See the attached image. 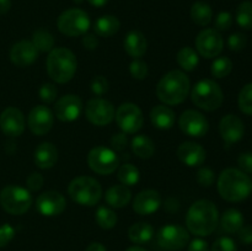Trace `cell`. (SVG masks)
Returning a JSON list of instances; mask_svg holds the SVG:
<instances>
[{
  "label": "cell",
  "mask_w": 252,
  "mask_h": 251,
  "mask_svg": "<svg viewBox=\"0 0 252 251\" xmlns=\"http://www.w3.org/2000/svg\"><path fill=\"white\" fill-rule=\"evenodd\" d=\"M218 208L208 199H199L194 202L187 212V229L189 233L197 236L211 235L218 226Z\"/></svg>",
  "instance_id": "1"
},
{
  "label": "cell",
  "mask_w": 252,
  "mask_h": 251,
  "mask_svg": "<svg viewBox=\"0 0 252 251\" xmlns=\"http://www.w3.org/2000/svg\"><path fill=\"white\" fill-rule=\"evenodd\" d=\"M218 192L228 202L244 201L252 192V181L241 170L229 167L219 175Z\"/></svg>",
  "instance_id": "2"
},
{
  "label": "cell",
  "mask_w": 252,
  "mask_h": 251,
  "mask_svg": "<svg viewBox=\"0 0 252 251\" xmlns=\"http://www.w3.org/2000/svg\"><path fill=\"white\" fill-rule=\"evenodd\" d=\"M191 83L184 71L171 70L165 74L157 86V95L165 105L175 106L184 102L189 94Z\"/></svg>",
  "instance_id": "3"
},
{
  "label": "cell",
  "mask_w": 252,
  "mask_h": 251,
  "mask_svg": "<svg viewBox=\"0 0 252 251\" xmlns=\"http://www.w3.org/2000/svg\"><path fill=\"white\" fill-rule=\"evenodd\" d=\"M47 73L58 84H65L74 78L78 69L76 57L70 49L58 47L53 48L47 57Z\"/></svg>",
  "instance_id": "4"
},
{
  "label": "cell",
  "mask_w": 252,
  "mask_h": 251,
  "mask_svg": "<svg viewBox=\"0 0 252 251\" xmlns=\"http://www.w3.org/2000/svg\"><path fill=\"white\" fill-rule=\"evenodd\" d=\"M68 193L75 203L85 207H94L102 197V187L94 177L79 176L69 184Z\"/></svg>",
  "instance_id": "5"
},
{
  "label": "cell",
  "mask_w": 252,
  "mask_h": 251,
  "mask_svg": "<svg viewBox=\"0 0 252 251\" xmlns=\"http://www.w3.org/2000/svg\"><path fill=\"white\" fill-rule=\"evenodd\" d=\"M191 100L198 108L204 111L218 110L224 101L220 86L212 79L199 80L191 90Z\"/></svg>",
  "instance_id": "6"
},
{
  "label": "cell",
  "mask_w": 252,
  "mask_h": 251,
  "mask_svg": "<svg viewBox=\"0 0 252 251\" xmlns=\"http://www.w3.org/2000/svg\"><path fill=\"white\" fill-rule=\"evenodd\" d=\"M0 204L7 213L12 216H21L31 207L32 194L25 187L9 185L0 192Z\"/></svg>",
  "instance_id": "7"
},
{
  "label": "cell",
  "mask_w": 252,
  "mask_h": 251,
  "mask_svg": "<svg viewBox=\"0 0 252 251\" xmlns=\"http://www.w3.org/2000/svg\"><path fill=\"white\" fill-rule=\"evenodd\" d=\"M90 17L84 10L68 9L62 12L61 16L58 17V30L63 34L69 37L83 36L90 29Z\"/></svg>",
  "instance_id": "8"
},
{
  "label": "cell",
  "mask_w": 252,
  "mask_h": 251,
  "mask_svg": "<svg viewBox=\"0 0 252 251\" xmlns=\"http://www.w3.org/2000/svg\"><path fill=\"white\" fill-rule=\"evenodd\" d=\"M88 164L98 175H110L117 170L120 159L115 150L106 147H95L88 155Z\"/></svg>",
  "instance_id": "9"
},
{
  "label": "cell",
  "mask_w": 252,
  "mask_h": 251,
  "mask_svg": "<svg viewBox=\"0 0 252 251\" xmlns=\"http://www.w3.org/2000/svg\"><path fill=\"white\" fill-rule=\"evenodd\" d=\"M115 118L118 127L126 134L137 133L143 127V123H144L142 110L132 102L122 103L116 111Z\"/></svg>",
  "instance_id": "10"
},
{
  "label": "cell",
  "mask_w": 252,
  "mask_h": 251,
  "mask_svg": "<svg viewBox=\"0 0 252 251\" xmlns=\"http://www.w3.org/2000/svg\"><path fill=\"white\" fill-rule=\"evenodd\" d=\"M158 244L169 251H177L184 249L189 241V230L177 224H167L162 226L157 235Z\"/></svg>",
  "instance_id": "11"
},
{
  "label": "cell",
  "mask_w": 252,
  "mask_h": 251,
  "mask_svg": "<svg viewBox=\"0 0 252 251\" xmlns=\"http://www.w3.org/2000/svg\"><path fill=\"white\" fill-rule=\"evenodd\" d=\"M116 115L115 107L110 101L101 97L91 98L88 101L85 107V116L90 123L95 126L110 125Z\"/></svg>",
  "instance_id": "12"
},
{
  "label": "cell",
  "mask_w": 252,
  "mask_h": 251,
  "mask_svg": "<svg viewBox=\"0 0 252 251\" xmlns=\"http://www.w3.org/2000/svg\"><path fill=\"white\" fill-rule=\"evenodd\" d=\"M224 47L223 37L216 29H206L196 37V49L202 57L212 59L221 53Z\"/></svg>",
  "instance_id": "13"
},
{
  "label": "cell",
  "mask_w": 252,
  "mask_h": 251,
  "mask_svg": "<svg viewBox=\"0 0 252 251\" xmlns=\"http://www.w3.org/2000/svg\"><path fill=\"white\" fill-rule=\"evenodd\" d=\"M179 127L189 137L202 138L208 133V120L201 112L186 110L179 118Z\"/></svg>",
  "instance_id": "14"
},
{
  "label": "cell",
  "mask_w": 252,
  "mask_h": 251,
  "mask_svg": "<svg viewBox=\"0 0 252 251\" xmlns=\"http://www.w3.org/2000/svg\"><path fill=\"white\" fill-rule=\"evenodd\" d=\"M54 123V115L51 108L44 105L34 106L29 113L27 125L34 135H44L52 129Z\"/></svg>",
  "instance_id": "15"
},
{
  "label": "cell",
  "mask_w": 252,
  "mask_h": 251,
  "mask_svg": "<svg viewBox=\"0 0 252 251\" xmlns=\"http://www.w3.org/2000/svg\"><path fill=\"white\" fill-rule=\"evenodd\" d=\"M66 201L61 192L47 191L39 194L36 201V209L44 217H56L64 212Z\"/></svg>",
  "instance_id": "16"
},
{
  "label": "cell",
  "mask_w": 252,
  "mask_h": 251,
  "mask_svg": "<svg viewBox=\"0 0 252 251\" xmlns=\"http://www.w3.org/2000/svg\"><path fill=\"white\" fill-rule=\"evenodd\" d=\"M26 127L24 113L16 107H7L0 115V128L7 137H19Z\"/></svg>",
  "instance_id": "17"
},
{
  "label": "cell",
  "mask_w": 252,
  "mask_h": 251,
  "mask_svg": "<svg viewBox=\"0 0 252 251\" xmlns=\"http://www.w3.org/2000/svg\"><path fill=\"white\" fill-rule=\"evenodd\" d=\"M83 111V101L76 95H65L57 101L54 115L62 122H73L78 120Z\"/></svg>",
  "instance_id": "18"
},
{
  "label": "cell",
  "mask_w": 252,
  "mask_h": 251,
  "mask_svg": "<svg viewBox=\"0 0 252 251\" xmlns=\"http://www.w3.org/2000/svg\"><path fill=\"white\" fill-rule=\"evenodd\" d=\"M38 57V51L32 41L22 39L17 42L10 49V61L19 68H25L33 63Z\"/></svg>",
  "instance_id": "19"
},
{
  "label": "cell",
  "mask_w": 252,
  "mask_h": 251,
  "mask_svg": "<svg viewBox=\"0 0 252 251\" xmlns=\"http://www.w3.org/2000/svg\"><path fill=\"white\" fill-rule=\"evenodd\" d=\"M219 132L226 145H231L241 140L245 133V126L241 118L235 115H226L219 123Z\"/></svg>",
  "instance_id": "20"
},
{
  "label": "cell",
  "mask_w": 252,
  "mask_h": 251,
  "mask_svg": "<svg viewBox=\"0 0 252 251\" xmlns=\"http://www.w3.org/2000/svg\"><path fill=\"white\" fill-rule=\"evenodd\" d=\"M161 206V196L155 189H144L133 199V209L140 216H150Z\"/></svg>",
  "instance_id": "21"
},
{
  "label": "cell",
  "mask_w": 252,
  "mask_h": 251,
  "mask_svg": "<svg viewBox=\"0 0 252 251\" xmlns=\"http://www.w3.org/2000/svg\"><path fill=\"white\" fill-rule=\"evenodd\" d=\"M177 157L189 167L201 166L206 161V150L198 143L184 142L177 148Z\"/></svg>",
  "instance_id": "22"
},
{
  "label": "cell",
  "mask_w": 252,
  "mask_h": 251,
  "mask_svg": "<svg viewBox=\"0 0 252 251\" xmlns=\"http://www.w3.org/2000/svg\"><path fill=\"white\" fill-rule=\"evenodd\" d=\"M58 161V150L49 142L41 143L34 150V164L42 170L51 169Z\"/></svg>",
  "instance_id": "23"
},
{
  "label": "cell",
  "mask_w": 252,
  "mask_h": 251,
  "mask_svg": "<svg viewBox=\"0 0 252 251\" xmlns=\"http://www.w3.org/2000/svg\"><path fill=\"white\" fill-rule=\"evenodd\" d=\"M123 46H125V51L127 52L128 56L134 59H139L147 52L148 42L142 32L133 30L127 33L125 41H123Z\"/></svg>",
  "instance_id": "24"
},
{
  "label": "cell",
  "mask_w": 252,
  "mask_h": 251,
  "mask_svg": "<svg viewBox=\"0 0 252 251\" xmlns=\"http://www.w3.org/2000/svg\"><path fill=\"white\" fill-rule=\"evenodd\" d=\"M132 198V192L125 185H115L105 193V201L112 208H123Z\"/></svg>",
  "instance_id": "25"
},
{
  "label": "cell",
  "mask_w": 252,
  "mask_h": 251,
  "mask_svg": "<svg viewBox=\"0 0 252 251\" xmlns=\"http://www.w3.org/2000/svg\"><path fill=\"white\" fill-rule=\"evenodd\" d=\"M175 112L165 105H158L150 112V121L153 126L159 129H170L175 125Z\"/></svg>",
  "instance_id": "26"
},
{
  "label": "cell",
  "mask_w": 252,
  "mask_h": 251,
  "mask_svg": "<svg viewBox=\"0 0 252 251\" xmlns=\"http://www.w3.org/2000/svg\"><path fill=\"white\" fill-rule=\"evenodd\" d=\"M121 22L113 15H103L94 24V31L100 37H112L120 31Z\"/></svg>",
  "instance_id": "27"
},
{
  "label": "cell",
  "mask_w": 252,
  "mask_h": 251,
  "mask_svg": "<svg viewBox=\"0 0 252 251\" xmlns=\"http://www.w3.org/2000/svg\"><path fill=\"white\" fill-rule=\"evenodd\" d=\"M220 225L224 231L235 234L244 226V216L238 209L230 208L223 213L220 218Z\"/></svg>",
  "instance_id": "28"
},
{
  "label": "cell",
  "mask_w": 252,
  "mask_h": 251,
  "mask_svg": "<svg viewBox=\"0 0 252 251\" xmlns=\"http://www.w3.org/2000/svg\"><path fill=\"white\" fill-rule=\"evenodd\" d=\"M128 236L130 241L138 245L149 243L154 236V228L149 223L145 221H139V223L133 224L128 230Z\"/></svg>",
  "instance_id": "29"
},
{
  "label": "cell",
  "mask_w": 252,
  "mask_h": 251,
  "mask_svg": "<svg viewBox=\"0 0 252 251\" xmlns=\"http://www.w3.org/2000/svg\"><path fill=\"white\" fill-rule=\"evenodd\" d=\"M133 153L140 159H150L154 155L155 145L149 137L144 134L135 135L130 143Z\"/></svg>",
  "instance_id": "30"
},
{
  "label": "cell",
  "mask_w": 252,
  "mask_h": 251,
  "mask_svg": "<svg viewBox=\"0 0 252 251\" xmlns=\"http://www.w3.org/2000/svg\"><path fill=\"white\" fill-rule=\"evenodd\" d=\"M213 11L212 7L204 1H196L191 7V19L199 26H207L211 24Z\"/></svg>",
  "instance_id": "31"
},
{
  "label": "cell",
  "mask_w": 252,
  "mask_h": 251,
  "mask_svg": "<svg viewBox=\"0 0 252 251\" xmlns=\"http://www.w3.org/2000/svg\"><path fill=\"white\" fill-rule=\"evenodd\" d=\"M177 63L184 70L192 71L197 68L199 63L198 53L192 47H184L177 53Z\"/></svg>",
  "instance_id": "32"
},
{
  "label": "cell",
  "mask_w": 252,
  "mask_h": 251,
  "mask_svg": "<svg viewBox=\"0 0 252 251\" xmlns=\"http://www.w3.org/2000/svg\"><path fill=\"white\" fill-rule=\"evenodd\" d=\"M95 220L100 228L105 230H110L117 224V214L111 208L105 206H100L95 213Z\"/></svg>",
  "instance_id": "33"
},
{
  "label": "cell",
  "mask_w": 252,
  "mask_h": 251,
  "mask_svg": "<svg viewBox=\"0 0 252 251\" xmlns=\"http://www.w3.org/2000/svg\"><path fill=\"white\" fill-rule=\"evenodd\" d=\"M117 177L120 182L125 186H135L139 181V170L132 164H123L117 171Z\"/></svg>",
  "instance_id": "34"
},
{
  "label": "cell",
  "mask_w": 252,
  "mask_h": 251,
  "mask_svg": "<svg viewBox=\"0 0 252 251\" xmlns=\"http://www.w3.org/2000/svg\"><path fill=\"white\" fill-rule=\"evenodd\" d=\"M32 43L38 52H51L54 48V38L51 32L47 30L39 29L33 32Z\"/></svg>",
  "instance_id": "35"
},
{
  "label": "cell",
  "mask_w": 252,
  "mask_h": 251,
  "mask_svg": "<svg viewBox=\"0 0 252 251\" xmlns=\"http://www.w3.org/2000/svg\"><path fill=\"white\" fill-rule=\"evenodd\" d=\"M236 22L244 30L252 29V1H244L236 9Z\"/></svg>",
  "instance_id": "36"
},
{
  "label": "cell",
  "mask_w": 252,
  "mask_h": 251,
  "mask_svg": "<svg viewBox=\"0 0 252 251\" xmlns=\"http://www.w3.org/2000/svg\"><path fill=\"white\" fill-rule=\"evenodd\" d=\"M233 70V62L228 57H219L212 63L211 73L214 78L221 79L228 76Z\"/></svg>",
  "instance_id": "37"
},
{
  "label": "cell",
  "mask_w": 252,
  "mask_h": 251,
  "mask_svg": "<svg viewBox=\"0 0 252 251\" xmlns=\"http://www.w3.org/2000/svg\"><path fill=\"white\" fill-rule=\"evenodd\" d=\"M238 103L241 112H244L245 115L252 116V83L246 84L241 89L238 97Z\"/></svg>",
  "instance_id": "38"
},
{
  "label": "cell",
  "mask_w": 252,
  "mask_h": 251,
  "mask_svg": "<svg viewBox=\"0 0 252 251\" xmlns=\"http://www.w3.org/2000/svg\"><path fill=\"white\" fill-rule=\"evenodd\" d=\"M211 251H238L235 241L229 236H221L218 238L212 245Z\"/></svg>",
  "instance_id": "39"
},
{
  "label": "cell",
  "mask_w": 252,
  "mask_h": 251,
  "mask_svg": "<svg viewBox=\"0 0 252 251\" xmlns=\"http://www.w3.org/2000/svg\"><path fill=\"white\" fill-rule=\"evenodd\" d=\"M130 75L138 80H143L147 78L148 75V65L145 62L140 61V59H134L129 65Z\"/></svg>",
  "instance_id": "40"
},
{
  "label": "cell",
  "mask_w": 252,
  "mask_h": 251,
  "mask_svg": "<svg viewBox=\"0 0 252 251\" xmlns=\"http://www.w3.org/2000/svg\"><path fill=\"white\" fill-rule=\"evenodd\" d=\"M39 97L43 102L46 103H52L56 101L57 98V94H58V90H57L56 85L51 83H47L43 84V85L39 88Z\"/></svg>",
  "instance_id": "41"
},
{
  "label": "cell",
  "mask_w": 252,
  "mask_h": 251,
  "mask_svg": "<svg viewBox=\"0 0 252 251\" xmlns=\"http://www.w3.org/2000/svg\"><path fill=\"white\" fill-rule=\"evenodd\" d=\"M214 180H216V175L213 170L209 167H201L197 171V181L201 186L211 187L214 184Z\"/></svg>",
  "instance_id": "42"
},
{
  "label": "cell",
  "mask_w": 252,
  "mask_h": 251,
  "mask_svg": "<svg viewBox=\"0 0 252 251\" xmlns=\"http://www.w3.org/2000/svg\"><path fill=\"white\" fill-rule=\"evenodd\" d=\"M246 42H248V39H246L245 34L236 32V33H233L229 36L228 47H229V49L233 52L243 51L246 46Z\"/></svg>",
  "instance_id": "43"
},
{
  "label": "cell",
  "mask_w": 252,
  "mask_h": 251,
  "mask_svg": "<svg viewBox=\"0 0 252 251\" xmlns=\"http://www.w3.org/2000/svg\"><path fill=\"white\" fill-rule=\"evenodd\" d=\"M216 30L217 31H226L233 25V15L229 11H221L216 17Z\"/></svg>",
  "instance_id": "44"
},
{
  "label": "cell",
  "mask_w": 252,
  "mask_h": 251,
  "mask_svg": "<svg viewBox=\"0 0 252 251\" xmlns=\"http://www.w3.org/2000/svg\"><path fill=\"white\" fill-rule=\"evenodd\" d=\"M91 91L94 95L102 96L108 91V81L105 76L97 75L91 81Z\"/></svg>",
  "instance_id": "45"
},
{
  "label": "cell",
  "mask_w": 252,
  "mask_h": 251,
  "mask_svg": "<svg viewBox=\"0 0 252 251\" xmlns=\"http://www.w3.org/2000/svg\"><path fill=\"white\" fill-rule=\"evenodd\" d=\"M15 236V228L10 224H2L0 226V248L6 246Z\"/></svg>",
  "instance_id": "46"
},
{
  "label": "cell",
  "mask_w": 252,
  "mask_h": 251,
  "mask_svg": "<svg viewBox=\"0 0 252 251\" xmlns=\"http://www.w3.org/2000/svg\"><path fill=\"white\" fill-rule=\"evenodd\" d=\"M43 182L44 179L39 172H32L26 180V185H27V188L32 192H36L39 191L43 186Z\"/></svg>",
  "instance_id": "47"
},
{
  "label": "cell",
  "mask_w": 252,
  "mask_h": 251,
  "mask_svg": "<svg viewBox=\"0 0 252 251\" xmlns=\"http://www.w3.org/2000/svg\"><path fill=\"white\" fill-rule=\"evenodd\" d=\"M238 164L241 171L245 174H252V153H243L239 155Z\"/></svg>",
  "instance_id": "48"
},
{
  "label": "cell",
  "mask_w": 252,
  "mask_h": 251,
  "mask_svg": "<svg viewBox=\"0 0 252 251\" xmlns=\"http://www.w3.org/2000/svg\"><path fill=\"white\" fill-rule=\"evenodd\" d=\"M128 144V139H127V135L126 133H117V134L112 135L111 138V145L115 150H118V152H122L127 148Z\"/></svg>",
  "instance_id": "49"
},
{
  "label": "cell",
  "mask_w": 252,
  "mask_h": 251,
  "mask_svg": "<svg viewBox=\"0 0 252 251\" xmlns=\"http://www.w3.org/2000/svg\"><path fill=\"white\" fill-rule=\"evenodd\" d=\"M239 240L245 245H251L252 244V225H244L240 230L238 231Z\"/></svg>",
  "instance_id": "50"
},
{
  "label": "cell",
  "mask_w": 252,
  "mask_h": 251,
  "mask_svg": "<svg viewBox=\"0 0 252 251\" xmlns=\"http://www.w3.org/2000/svg\"><path fill=\"white\" fill-rule=\"evenodd\" d=\"M189 251H209L208 243L204 241L203 239H194L189 243Z\"/></svg>",
  "instance_id": "51"
},
{
  "label": "cell",
  "mask_w": 252,
  "mask_h": 251,
  "mask_svg": "<svg viewBox=\"0 0 252 251\" xmlns=\"http://www.w3.org/2000/svg\"><path fill=\"white\" fill-rule=\"evenodd\" d=\"M83 46L85 47L89 51H93V49H96L98 46V39L97 37H95L94 34H84L83 37Z\"/></svg>",
  "instance_id": "52"
},
{
  "label": "cell",
  "mask_w": 252,
  "mask_h": 251,
  "mask_svg": "<svg viewBox=\"0 0 252 251\" xmlns=\"http://www.w3.org/2000/svg\"><path fill=\"white\" fill-rule=\"evenodd\" d=\"M11 7V0H0V15H5Z\"/></svg>",
  "instance_id": "53"
},
{
  "label": "cell",
  "mask_w": 252,
  "mask_h": 251,
  "mask_svg": "<svg viewBox=\"0 0 252 251\" xmlns=\"http://www.w3.org/2000/svg\"><path fill=\"white\" fill-rule=\"evenodd\" d=\"M85 251H107L105 246L101 243H91L88 248L85 249Z\"/></svg>",
  "instance_id": "54"
},
{
  "label": "cell",
  "mask_w": 252,
  "mask_h": 251,
  "mask_svg": "<svg viewBox=\"0 0 252 251\" xmlns=\"http://www.w3.org/2000/svg\"><path fill=\"white\" fill-rule=\"evenodd\" d=\"M88 2L95 7H102L107 4L108 0H88Z\"/></svg>",
  "instance_id": "55"
},
{
  "label": "cell",
  "mask_w": 252,
  "mask_h": 251,
  "mask_svg": "<svg viewBox=\"0 0 252 251\" xmlns=\"http://www.w3.org/2000/svg\"><path fill=\"white\" fill-rule=\"evenodd\" d=\"M126 251H147V250L140 248V246H130V248H128Z\"/></svg>",
  "instance_id": "56"
}]
</instances>
